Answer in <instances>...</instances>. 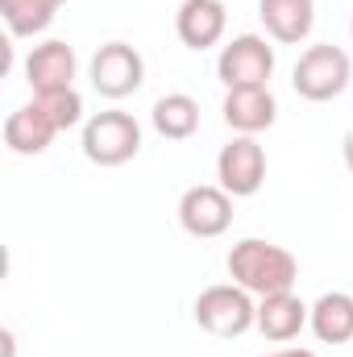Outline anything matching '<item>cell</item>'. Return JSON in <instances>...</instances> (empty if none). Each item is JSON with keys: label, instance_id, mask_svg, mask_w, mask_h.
<instances>
[{"label": "cell", "instance_id": "15", "mask_svg": "<svg viewBox=\"0 0 353 357\" xmlns=\"http://www.w3.org/2000/svg\"><path fill=\"white\" fill-rule=\"evenodd\" d=\"M308 328L316 333L320 345H350L353 341V295L350 291H324L312 303Z\"/></svg>", "mask_w": 353, "mask_h": 357}, {"label": "cell", "instance_id": "21", "mask_svg": "<svg viewBox=\"0 0 353 357\" xmlns=\"http://www.w3.org/2000/svg\"><path fill=\"white\" fill-rule=\"evenodd\" d=\"M262 357H316V354H312V349H299V345H295V349H278V354H262Z\"/></svg>", "mask_w": 353, "mask_h": 357}, {"label": "cell", "instance_id": "3", "mask_svg": "<svg viewBox=\"0 0 353 357\" xmlns=\"http://www.w3.org/2000/svg\"><path fill=\"white\" fill-rule=\"evenodd\" d=\"M350 79H353V59L333 42L308 46L291 67V88L308 104H329V100L345 96Z\"/></svg>", "mask_w": 353, "mask_h": 357}, {"label": "cell", "instance_id": "19", "mask_svg": "<svg viewBox=\"0 0 353 357\" xmlns=\"http://www.w3.org/2000/svg\"><path fill=\"white\" fill-rule=\"evenodd\" d=\"M341 158H345V171L353 175V125L345 129V137H341Z\"/></svg>", "mask_w": 353, "mask_h": 357}, {"label": "cell", "instance_id": "18", "mask_svg": "<svg viewBox=\"0 0 353 357\" xmlns=\"http://www.w3.org/2000/svg\"><path fill=\"white\" fill-rule=\"evenodd\" d=\"M46 112H50V121L59 125V133H67V129H75V125H84L88 116H84V96L75 88H63V91H42V96H33Z\"/></svg>", "mask_w": 353, "mask_h": 357}, {"label": "cell", "instance_id": "1", "mask_svg": "<svg viewBox=\"0 0 353 357\" xmlns=\"http://www.w3.org/2000/svg\"><path fill=\"white\" fill-rule=\"evenodd\" d=\"M225 270H229V282L246 287L254 299L278 295V291H295V282H299L295 254L274 245V241H262V237H241L229 250Z\"/></svg>", "mask_w": 353, "mask_h": 357}, {"label": "cell", "instance_id": "5", "mask_svg": "<svg viewBox=\"0 0 353 357\" xmlns=\"http://www.w3.org/2000/svg\"><path fill=\"white\" fill-rule=\"evenodd\" d=\"M274 46L262 33H237L216 54V79L229 88H270L274 75Z\"/></svg>", "mask_w": 353, "mask_h": 357}, {"label": "cell", "instance_id": "4", "mask_svg": "<svg viewBox=\"0 0 353 357\" xmlns=\"http://www.w3.org/2000/svg\"><path fill=\"white\" fill-rule=\"evenodd\" d=\"M191 320L212 333V337H246L254 324H258V299L237 287V282H216V287H204L191 303Z\"/></svg>", "mask_w": 353, "mask_h": 357}, {"label": "cell", "instance_id": "17", "mask_svg": "<svg viewBox=\"0 0 353 357\" xmlns=\"http://www.w3.org/2000/svg\"><path fill=\"white\" fill-rule=\"evenodd\" d=\"M59 8H63L59 0H0V17H4V25H8L13 38L46 33Z\"/></svg>", "mask_w": 353, "mask_h": 357}, {"label": "cell", "instance_id": "9", "mask_svg": "<svg viewBox=\"0 0 353 357\" xmlns=\"http://www.w3.org/2000/svg\"><path fill=\"white\" fill-rule=\"evenodd\" d=\"M75 75H80V59L75 46H67L63 38H50L25 54V84L33 88V96L75 88Z\"/></svg>", "mask_w": 353, "mask_h": 357}, {"label": "cell", "instance_id": "12", "mask_svg": "<svg viewBox=\"0 0 353 357\" xmlns=\"http://www.w3.org/2000/svg\"><path fill=\"white\" fill-rule=\"evenodd\" d=\"M54 137H59V125L50 121V112H46L38 100H29V104L13 108V112H8V121H4V146H8L13 154H21V158L46 154Z\"/></svg>", "mask_w": 353, "mask_h": 357}, {"label": "cell", "instance_id": "14", "mask_svg": "<svg viewBox=\"0 0 353 357\" xmlns=\"http://www.w3.org/2000/svg\"><path fill=\"white\" fill-rule=\"evenodd\" d=\"M258 17L266 38L278 46H299L312 38L316 25V0H258Z\"/></svg>", "mask_w": 353, "mask_h": 357}, {"label": "cell", "instance_id": "13", "mask_svg": "<svg viewBox=\"0 0 353 357\" xmlns=\"http://www.w3.org/2000/svg\"><path fill=\"white\" fill-rule=\"evenodd\" d=\"M308 320H312V303H303L295 291H278V295L258 299V324L254 328L262 333L266 341L287 345V341H295L308 328Z\"/></svg>", "mask_w": 353, "mask_h": 357}, {"label": "cell", "instance_id": "10", "mask_svg": "<svg viewBox=\"0 0 353 357\" xmlns=\"http://www.w3.org/2000/svg\"><path fill=\"white\" fill-rule=\"evenodd\" d=\"M225 29H229V8L225 0H183L175 13V33L179 42L195 54L212 50L225 42Z\"/></svg>", "mask_w": 353, "mask_h": 357}, {"label": "cell", "instance_id": "22", "mask_svg": "<svg viewBox=\"0 0 353 357\" xmlns=\"http://www.w3.org/2000/svg\"><path fill=\"white\" fill-rule=\"evenodd\" d=\"M350 42H353V17H350Z\"/></svg>", "mask_w": 353, "mask_h": 357}, {"label": "cell", "instance_id": "11", "mask_svg": "<svg viewBox=\"0 0 353 357\" xmlns=\"http://www.w3.org/2000/svg\"><path fill=\"white\" fill-rule=\"evenodd\" d=\"M220 116L233 133L258 137L278 121V100L270 88H229L220 100Z\"/></svg>", "mask_w": 353, "mask_h": 357}, {"label": "cell", "instance_id": "20", "mask_svg": "<svg viewBox=\"0 0 353 357\" xmlns=\"http://www.w3.org/2000/svg\"><path fill=\"white\" fill-rule=\"evenodd\" d=\"M0 341H4V357H17V337H13V328H4Z\"/></svg>", "mask_w": 353, "mask_h": 357}, {"label": "cell", "instance_id": "16", "mask_svg": "<svg viewBox=\"0 0 353 357\" xmlns=\"http://www.w3.org/2000/svg\"><path fill=\"white\" fill-rule=\"evenodd\" d=\"M150 125H154V133L167 137V142H187V137H195V129H200V100L187 96V91H167V96H158L154 108H150Z\"/></svg>", "mask_w": 353, "mask_h": 357}, {"label": "cell", "instance_id": "6", "mask_svg": "<svg viewBox=\"0 0 353 357\" xmlns=\"http://www.w3.org/2000/svg\"><path fill=\"white\" fill-rule=\"evenodd\" d=\"M88 79L96 96L104 100H125L146 84V59L129 42H104L88 63Z\"/></svg>", "mask_w": 353, "mask_h": 357}, {"label": "cell", "instance_id": "2", "mask_svg": "<svg viewBox=\"0 0 353 357\" xmlns=\"http://www.w3.org/2000/svg\"><path fill=\"white\" fill-rule=\"evenodd\" d=\"M80 146H84V158L96 167H125L142 154V125L133 112H121V108L91 112L84 121Z\"/></svg>", "mask_w": 353, "mask_h": 357}, {"label": "cell", "instance_id": "8", "mask_svg": "<svg viewBox=\"0 0 353 357\" xmlns=\"http://www.w3.org/2000/svg\"><path fill=\"white\" fill-rule=\"evenodd\" d=\"M216 183L233 195V199H250L258 195L266 183V150L258 137L233 133L229 146H220L216 154Z\"/></svg>", "mask_w": 353, "mask_h": 357}, {"label": "cell", "instance_id": "7", "mask_svg": "<svg viewBox=\"0 0 353 357\" xmlns=\"http://www.w3.org/2000/svg\"><path fill=\"white\" fill-rule=\"evenodd\" d=\"M179 225L187 237L212 241L225 237L233 225V195L220 183H195L179 195Z\"/></svg>", "mask_w": 353, "mask_h": 357}]
</instances>
